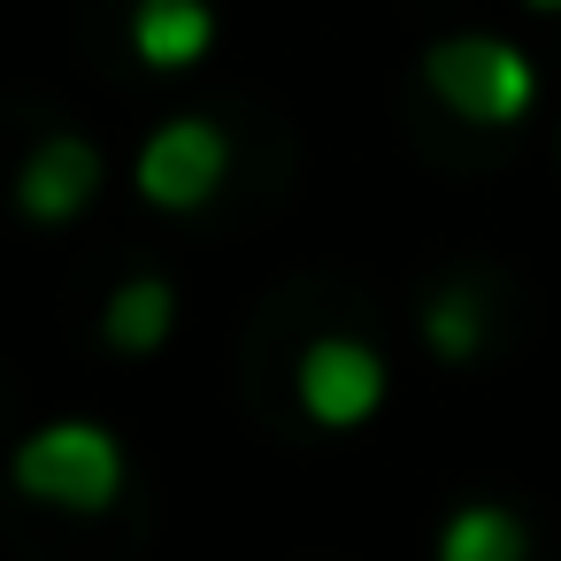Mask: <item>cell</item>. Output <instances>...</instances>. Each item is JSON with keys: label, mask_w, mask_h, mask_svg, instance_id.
<instances>
[{"label": "cell", "mask_w": 561, "mask_h": 561, "mask_svg": "<svg viewBox=\"0 0 561 561\" xmlns=\"http://www.w3.org/2000/svg\"><path fill=\"white\" fill-rule=\"evenodd\" d=\"M9 477H16V492L39 500V507L101 515V507H116V492H124V446H116V431H101V423H85V415L39 423V431L16 446Z\"/></svg>", "instance_id": "obj_1"}, {"label": "cell", "mask_w": 561, "mask_h": 561, "mask_svg": "<svg viewBox=\"0 0 561 561\" xmlns=\"http://www.w3.org/2000/svg\"><path fill=\"white\" fill-rule=\"evenodd\" d=\"M423 85L461 116V124H515L538 93L530 78V55L492 39V32H454L423 55Z\"/></svg>", "instance_id": "obj_2"}, {"label": "cell", "mask_w": 561, "mask_h": 561, "mask_svg": "<svg viewBox=\"0 0 561 561\" xmlns=\"http://www.w3.org/2000/svg\"><path fill=\"white\" fill-rule=\"evenodd\" d=\"M224 170H231V139L208 124V116H170V124H154V139L139 147V193L154 201V208H201L216 185H224Z\"/></svg>", "instance_id": "obj_3"}, {"label": "cell", "mask_w": 561, "mask_h": 561, "mask_svg": "<svg viewBox=\"0 0 561 561\" xmlns=\"http://www.w3.org/2000/svg\"><path fill=\"white\" fill-rule=\"evenodd\" d=\"M377 400H385V362H377V346H362V339H316V346L300 354V408H308L323 431L369 423Z\"/></svg>", "instance_id": "obj_4"}, {"label": "cell", "mask_w": 561, "mask_h": 561, "mask_svg": "<svg viewBox=\"0 0 561 561\" xmlns=\"http://www.w3.org/2000/svg\"><path fill=\"white\" fill-rule=\"evenodd\" d=\"M101 147L93 139H78V131H62V139H39L32 147V162H24V178H16V208L32 216V224H70V216H85L93 208V193H101Z\"/></svg>", "instance_id": "obj_5"}, {"label": "cell", "mask_w": 561, "mask_h": 561, "mask_svg": "<svg viewBox=\"0 0 561 561\" xmlns=\"http://www.w3.org/2000/svg\"><path fill=\"white\" fill-rule=\"evenodd\" d=\"M208 47H216V9H208V0H139L131 55L147 70H193Z\"/></svg>", "instance_id": "obj_6"}, {"label": "cell", "mask_w": 561, "mask_h": 561, "mask_svg": "<svg viewBox=\"0 0 561 561\" xmlns=\"http://www.w3.org/2000/svg\"><path fill=\"white\" fill-rule=\"evenodd\" d=\"M170 323H178L170 277H131V285H116L108 308H101V339H108L116 354H154V346L170 339Z\"/></svg>", "instance_id": "obj_7"}, {"label": "cell", "mask_w": 561, "mask_h": 561, "mask_svg": "<svg viewBox=\"0 0 561 561\" xmlns=\"http://www.w3.org/2000/svg\"><path fill=\"white\" fill-rule=\"evenodd\" d=\"M438 561H530V530H523L507 507L469 500V507L446 515V530H438Z\"/></svg>", "instance_id": "obj_8"}, {"label": "cell", "mask_w": 561, "mask_h": 561, "mask_svg": "<svg viewBox=\"0 0 561 561\" xmlns=\"http://www.w3.org/2000/svg\"><path fill=\"white\" fill-rule=\"evenodd\" d=\"M423 339L438 362H469L484 346V293L477 285H446L431 308H423Z\"/></svg>", "instance_id": "obj_9"}, {"label": "cell", "mask_w": 561, "mask_h": 561, "mask_svg": "<svg viewBox=\"0 0 561 561\" xmlns=\"http://www.w3.org/2000/svg\"><path fill=\"white\" fill-rule=\"evenodd\" d=\"M523 9H538V16H561V0H523Z\"/></svg>", "instance_id": "obj_10"}]
</instances>
